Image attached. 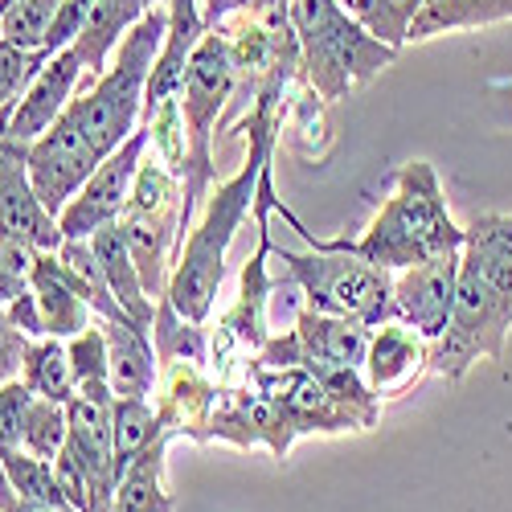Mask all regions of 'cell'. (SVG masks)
I'll list each match as a JSON object with an SVG mask.
<instances>
[{
	"instance_id": "9a60e30c",
	"label": "cell",
	"mask_w": 512,
	"mask_h": 512,
	"mask_svg": "<svg viewBox=\"0 0 512 512\" xmlns=\"http://www.w3.org/2000/svg\"><path fill=\"white\" fill-rule=\"evenodd\" d=\"M422 373H431V340L406 320H386L369 332V349H365V381L369 390L386 402L402 398Z\"/></svg>"
},
{
	"instance_id": "277c9868",
	"label": "cell",
	"mask_w": 512,
	"mask_h": 512,
	"mask_svg": "<svg viewBox=\"0 0 512 512\" xmlns=\"http://www.w3.org/2000/svg\"><path fill=\"white\" fill-rule=\"evenodd\" d=\"M332 250H349L357 259L386 267V271H406L426 259H435L443 250L463 246V226L451 218L443 181L431 160H406L394 173V189L373 213V222L361 238H320Z\"/></svg>"
},
{
	"instance_id": "5bb4252c",
	"label": "cell",
	"mask_w": 512,
	"mask_h": 512,
	"mask_svg": "<svg viewBox=\"0 0 512 512\" xmlns=\"http://www.w3.org/2000/svg\"><path fill=\"white\" fill-rule=\"evenodd\" d=\"M455 283H459V250H443L435 259L418 267H406L394 275V312L410 328H418L426 340L443 336L455 304Z\"/></svg>"
},
{
	"instance_id": "603a6c76",
	"label": "cell",
	"mask_w": 512,
	"mask_h": 512,
	"mask_svg": "<svg viewBox=\"0 0 512 512\" xmlns=\"http://www.w3.org/2000/svg\"><path fill=\"white\" fill-rule=\"evenodd\" d=\"M164 431L152 398H115V476L123 480L132 467Z\"/></svg>"
},
{
	"instance_id": "30bf717a",
	"label": "cell",
	"mask_w": 512,
	"mask_h": 512,
	"mask_svg": "<svg viewBox=\"0 0 512 512\" xmlns=\"http://www.w3.org/2000/svg\"><path fill=\"white\" fill-rule=\"evenodd\" d=\"M144 152H148V123H144L123 148H115V152L95 168V173L87 177V185H82V189L66 201V209L58 213L62 238H91V234H99L103 226L119 222L127 197H132L136 173H140V164H144Z\"/></svg>"
},
{
	"instance_id": "44dd1931",
	"label": "cell",
	"mask_w": 512,
	"mask_h": 512,
	"mask_svg": "<svg viewBox=\"0 0 512 512\" xmlns=\"http://www.w3.org/2000/svg\"><path fill=\"white\" fill-rule=\"evenodd\" d=\"M512 21V0H426L410 25V41H431L443 33H467Z\"/></svg>"
},
{
	"instance_id": "d590c367",
	"label": "cell",
	"mask_w": 512,
	"mask_h": 512,
	"mask_svg": "<svg viewBox=\"0 0 512 512\" xmlns=\"http://www.w3.org/2000/svg\"><path fill=\"white\" fill-rule=\"evenodd\" d=\"M0 512H58V508H41V504L25 500V496L9 484V476L0 472Z\"/></svg>"
},
{
	"instance_id": "7a4b0ae2",
	"label": "cell",
	"mask_w": 512,
	"mask_h": 512,
	"mask_svg": "<svg viewBox=\"0 0 512 512\" xmlns=\"http://www.w3.org/2000/svg\"><path fill=\"white\" fill-rule=\"evenodd\" d=\"M291 74H275L263 82V91L254 95L250 115L242 119V136H246V160L230 181H213L205 193L193 230L181 238L173 275H168V304H173L185 320L205 324L213 312V300L226 283V259L230 246L242 230V222L254 213V197H259V181L271 168L275 140H279V103L287 91Z\"/></svg>"
},
{
	"instance_id": "1f68e13d",
	"label": "cell",
	"mask_w": 512,
	"mask_h": 512,
	"mask_svg": "<svg viewBox=\"0 0 512 512\" xmlns=\"http://www.w3.org/2000/svg\"><path fill=\"white\" fill-rule=\"evenodd\" d=\"M87 17H91V0H62L58 13H54V25H50V37H46V50L58 54V50L74 46Z\"/></svg>"
},
{
	"instance_id": "8d00e7d4",
	"label": "cell",
	"mask_w": 512,
	"mask_h": 512,
	"mask_svg": "<svg viewBox=\"0 0 512 512\" xmlns=\"http://www.w3.org/2000/svg\"><path fill=\"white\" fill-rule=\"evenodd\" d=\"M336 5H345V9H349V13H353V5H357V0H336Z\"/></svg>"
},
{
	"instance_id": "484cf974",
	"label": "cell",
	"mask_w": 512,
	"mask_h": 512,
	"mask_svg": "<svg viewBox=\"0 0 512 512\" xmlns=\"http://www.w3.org/2000/svg\"><path fill=\"white\" fill-rule=\"evenodd\" d=\"M422 5L426 0H357L353 17L377 41H386L390 50H402V46H410V25L422 13Z\"/></svg>"
},
{
	"instance_id": "2e32d148",
	"label": "cell",
	"mask_w": 512,
	"mask_h": 512,
	"mask_svg": "<svg viewBox=\"0 0 512 512\" xmlns=\"http://www.w3.org/2000/svg\"><path fill=\"white\" fill-rule=\"evenodd\" d=\"M107 332V357H111V390L115 398H152L156 390V345L152 324L136 316L103 320Z\"/></svg>"
},
{
	"instance_id": "4fadbf2b",
	"label": "cell",
	"mask_w": 512,
	"mask_h": 512,
	"mask_svg": "<svg viewBox=\"0 0 512 512\" xmlns=\"http://www.w3.org/2000/svg\"><path fill=\"white\" fill-rule=\"evenodd\" d=\"M91 74H87V62H82V54L74 46L58 50L46 58V66H41L29 82V91L21 95L9 127H5V136L17 140V144H33L37 136H46L54 119L70 107V99L87 87Z\"/></svg>"
},
{
	"instance_id": "6da1fadb",
	"label": "cell",
	"mask_w": 512,
	"mask_h": 512,
	"mask_svg": "<svg viewBox=\"0 0 512 512\" xmlns=\"http://www.w3.org/2000/svg\"><path fill=\"white\" fill-rule=\"evenodd\" d=\"M164 33H168V5L152 9L144 21L127 29L107 70L70 99V107L54 119L46 136L29 144L33 189L54 218L87 185L95 168L144 127L148 74L160 58Z\"/></svg>"
},
{
	"instance_id": "4dcf8cb0",
	"label": "cell",
	"mask_w": 512,
	"mask_h": 512,
	"mask_svg": "<svg viewBox=\"0 0 512 512\" xmlns=\"http://www.w3.org/2000/svg\"><path fill=\"white\" fill-rule=\"evenodd\" d=\"M33 263H37V250H29L21 242H0V308H9L25 291H33V283H29Z\"/></svg>"
},
{
	"instance_id": "52a82bcc",
	"label": "cell",
	"mask_w": 512,
	"mask_h": 512,
	"mask_svg": "<svg viewBox=\"0 0 512 512\" xmlns=\"http://www.w3.org/2000/svg\"><path fill=\"white\" fill-rule=\"evenodd\" d=\"M234 87H238L234 54L226 46L222 29H209L201 37V46L193 50V58L185 66V82H181V115H185V144H189V156L181 168V189H185L181 238L193 230L197 209H201L205 193L213 189V132H218V119H222Z\"/></svg>"
},
{
	"instance_id": "ba28073f",
	"label": "cell",
	"mask_w": 512,
	"mask_h": 512,
	"mask_svg": "<svg viewBox=\"0 0 512 512\" xmlns=\"http://www.w3.org/2000/svg\"><path fill=\"white\" fill-rule=\"evenodd\" d=\"M181 205H185L181 173L148 148L136 173V185H132V197H127L119 213V230L152 300H160L168 291V275H173L177 242H181Z\"/></svg>"
},
{
	"instance_id": "e575fe53",
	"label": "cell",
	"mask_w": 512,
	"mask_h": 512,
	"mask_svg": "<svg viewBox=\"0 0 512 512\" xmlns=\"http://www.w3.org/2000/svg\"><path fill=\"white\" fill-rule=\"evenodd\" d=\"M5 312H9V320H13V324H17V328L29 336V340L46 336V328H41V308H37V295H33V291H25L21 300H13Z\"/></svg>"
},
{
	"instance_id": "4316f807",
	"label": "cell",
	"mask_w": 512,
	"mask_h": 512,
	"mask_svg": "<svg viewBox=\"0 0 512 512\" xmlns=\"http://www.w3.org/2000/svg\"><path fill=\"white\" fill-rule=\"evenodd\" d=\"M46 50H21V46H9V41H0V136H5V127L21 103V95L29 91L33 74L46 66Z\"/></svg>"
},
{
	"instance_id": "7402d4cb",
	"label": "cell",
	"mask_w": 512,
	"mask_h": 512,
	"mask_svg": "<svg viewBox=\"0 0 512 512\" xmlns=\"http://www.w3.org/2000/svg\"><path fill=\"white\" fill-rule=\"evenodd\" d=\"M21 381L37 394V398H50V402H70L78 394V377L70 365V349L66 340L58 336H37L29 340V349L21 357Z\"/></svg>"
},
{
	"instance_id": "e0dca14e",
	"label": "cell",
	"mask_w": 512,
	"mask_h": 512,
	"mask_svg": "<svg viewBox=\"0 0 512 512\" xmlns=\"http://www.w3.org/2000/svg\"><path fill=\"white\" fill-rule=\"evenodd\" d=\"M29 283H33V295H37L41 328H46V336L70 340V336H78L82 328H91V324L99 320L95 308L66 283V275H62V267H58V254H54V250L37 254Z\"/></svg>"
},
{
	"instance_id": "8fae6325",
	"label": "cell",
	"mask_w": 512,
	"mask_h": 512,
	"mask_svg": "<svg viewBox=\"0 0 512 512\" xmlns=\"http://www.w3.org/2000/svg\"><path fill=\"white\" fill-rule=\"evenodd\" d=\"M0 230H5V242H21L37 254L66 242L58 218L33 189L29 144H17L9 136H0Z\"/></svg>"
},
{
	"instance_id": "f1b7e54d",
	"label": "cell",
	"mask_w": 512,
	"mask_h": 512,
	"mask_svg": "<svg viewBox=\"0 0 512 512\" xmlns=\"http://www.w3.org/2000/svg\"><path fill=\"white\" fill-rule=\"evenodd\" d=\"M66 349H70V365H74L78 386H111V357H107L103 320H95L91 328H82L78 336H70Z\"/></svg>"
},
{
	"instance_id": "83f0119b",
	"label": "cell",
	"mask_w": 512,
	"mask_h": 512,
	"mask_svg": "<svg viewBox=\"0 0 512 512\" xmlns=\"http://www.w3.org/2000/svg\"><path fill=\"white\" fill-rule=\"evenodd\" d=\"M70 435V414L66 402H50V398H37L29 402V418H25V451L37 459H58Z\"/></svg>"
},
{
	"instance_id": "d6986e66",
	"label": "cell",
	"mask_w": 512,
	"mask_h": 512,
	"mask_svg": "<svg viewBox=\"0 0 512 512\" xmlns=\"http://www.w3.org/2000/svg\"><path fill=\"white\" fill-rule=\"evenodd\" d=\"M91 246H95V254H99L103 275H107V283H111V291H115L119 308H123L127 316L152 324V320H156V300L148 295V287H144V279H140V267H136L132 250H127V242H123L119 222H111V226H103L99 234H91Z\"/></svg>"
},
{
	"instance_id": "836d02e7",
	"label": "cell",
	"mask_w": 512,
	"mask_h": 512,
	"mask_svg": "<svg viewBox=\"0 0 512 512\" xmlns=\"http://www.w3.org/2000/svg\"><path fill=\"white\" fill-rule=\"evenodd\" d=\"M279 5H291V0H201V17L209 29H218L238 13H267Z\"/></svg>"
},
{
	"instance_id": "3957f363",
	"label": "cell",
	"mask_w": 512,
	"mask_h": 512,
	"mask_svg": "<svg viewBox=\"0 0 512 512\" xmlns=\"http://www.w3.org/2000/svg\"><path fill=\"white\" fill-rule=\"evenodd\" d=\"M512 336V213H480L463 226L459 283L443 336L431 345V373L451 386L480 361H504Z\"/></svg>"
},
{
	"instance_id": "8992f818",
	"label": "cell",
	"mask_w": 512,
	"mask_h": 512,
	"mask_svg": "<svg viewBox=\"0 0 512 512\" xmlns=\"http://www.w3.org/2000/svg\"><path fill=\"white\" fill-rule=\"evenodd\" d=\"M279 218L300 230L304 242L312 246L308 254H295V250H283L275 246L271 254L283 263V275L279 283H295L304 295H308V308L312 312H328V316H345V320H357L365 328H377L394 320V271L386 267H373L365 259L349 250H332L324 246L291 209H283Z\"/></svg>"
},
{
	"instance_id": "ffe728a7",
	"label": "cell",
	"mask_w": 512,
	"mask_h": 512,
	"mask_svg": "<svg viewBox=\"0 0 512 512\" xmlns=\"http://www.w3.org/2000/svg\"><path fill=\"white\" fill-rule=\"evenodd\" d=\"M168 443H173V435H160L132 467H127V476L119 480V492H115V512H173L177 508L173 492L164 484Z\"/></svg>"
},
{
	"instance_id": "ac0fdd59",
	"label": "cell",
	"mask_w": 512,
	"mask_h": 512,
	"mask_svg": "<svg viewBox=\"0 0 512 512\" xmlns=\"http://www.w3.org/2000/svg\"><path fill=\"white\" fill-rule=\"evenodd\" d=\"M160 5H168V0H91V17L74 41V50L82 54V62H87L91 82L107 70V62H111L115 46L127 37V29L136 21H144Z\"/></svg>"
},
{
	"instance_id": "d6a6232c",
	"label": "cell",
	"mask_w": 512,
	"mask_h": 512,
	"mask_svg": "<svg viewBox=\"0 0 512 512\" xmlns=\"http://www.w3.org/2000/svg\"><path fill=\"white\" fill-rule=\"evenodd\" d=\"M29 349V336L9 320V312L0 308V386L13 377H21V357Z\"/></svg>"
},
{
	"instance_id": "f546056e",
	"label": "cell",
	"mask_w": 512,
	"mask_h": 512,
	"mask_svg": "<svg viewBox=\"0 0 512 512\" xmlns=\"http://www.w3.org/2000/svg\"><path fill=\"white\" fill-rule=\"evenodd\" d=\"M29 402H33V390L25 386L21 377H13V381H5V386H0V455L25 447Z\"/></svg>"
},
{
	"instance_id": "d4e9b609",
	"label": "cell",
	"mask_w": 512,
	"mask_h": 512,
	"mask_svg": "<svg viewBox=\"0 0 512 512\" xmlns=\"http://www.w3.org/2000/svg\"><path fill=\"white\" fill-rule=\"evenodd\" d=\"M58 5L62 0H13V5L0 9V41L21 46V50H46Z\"/></svg>"
},
{
	"instance_id": "9c48e42d",
	"label": "cell",
	"mask_w": 512,
	"mask_h": 512,
	"mask_svg": "<svg viewBox=\"0 0 512 512\" xmlns=\"http://www.w3.org/2000/svg\"><path fill=\"white\" fill-rule=\"evenodd\" d=\"M209 443H230L238 451H267L275 463H287L291 447L300 443V431L287 418V410L263 394L254 381L242 373V365L218 381V406L209 422Z\"/></svg>"
},
{
	"instance_id": "7c38bea8",
	"label": "cell",
	"mask_w": 512,
	"mask_h": 512,
	"mask_svg": "<svg viewBox=\"0 0 512 512\" xmlns=\"http://www.w3.org/2000/svg\"><path fill=\"white\" fill-rule=\"evenodd\" d=\"M156 414L173 439L209 443V422L218 406V377L201 361H156Z\"/></svg>"
},
{
	"instance_id": "74e56055",
	"label": "cell",
	"mask_w": 512,
	"mask_h": 512,
	"mask_svg": "<svg viewBox=\"0 0 512 512\" xmlns=\"http://www.w3.org/2000/svg\"><path fill=\"white\" fill-rule=\"evenodd\" d=\"M0 242H5V230H0Z\"/></svg>"
},
{
	"instance_id": "5b68a950",
	"label": "cell",
	"mask_w": 512,
	"mask_h": 512,
	"mask_svg": "<svg viewBox=\"0 0 512 512\" xmlns=\"http://www.w3.org/2000/svg\"><path fill=\"white\" fill-rule=\"evenodd\" d=\"M291 29L300 41V70L324 103L369 87L398 58L336 0H291Z\"/></svg>"
},
{
	"instance_id": "cb8c5ba5",
	"label": "cell",
	"mask_w": 512,
	"mask_h": 512,
	"mask_svg": "<svg viewBox=\"0 0 512 512\" xmlns=\"http://www.w3.org/2000/svg\"><path fill=\"white\" fill-rule=\"evenodd\" d=\"M0 472L9 476V484L25 496V500H33V504H41V508H58V512H74V504H70V496L62 492V480H58V467L50 463V459H37V455H29L25 447L21 451H9V455H0Z\"/></svg>"
}]
</instances>
